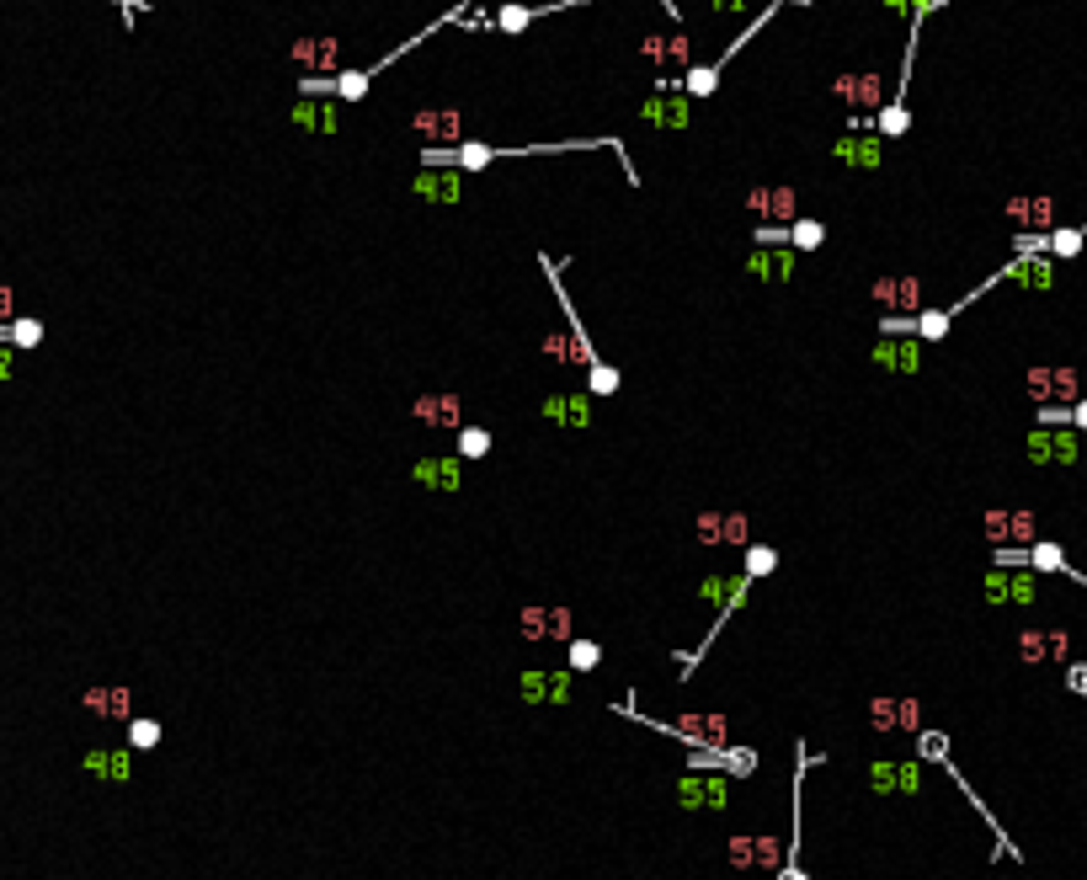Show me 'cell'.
I'll return each mask as SVG.
<instances>
[{
  "mask_svg": "<svg viewBox=\"0 0 1087 880\" xmlns=\"http://www.w3.org/2000/svg\"><path fill=\"white\" fill-rule=\"evenodd\" d=\"M783 5H789V0H768V5H762V11H757L751 22H746V32H741V38H736V43H725V54H719L715 64H687L683 75H677V86H683V91L693 96V102H698V96H715V91H719V75H725V64L736 59V54H741L746 43H757V32L768 27V22H773V16L783 11Z\"/></svg>",
  "mask_w": 1087,
  "mask_h": 880,
  "instance_id": "obj_1",
  "label": "cell"
},
{
  "mask_svg": "<svg viewBox=\"0 0 1087 880\" xmlns=\"http://www.w3.org/2000/svg\"><path fill=\"white\" fill-rule=\"evenodd\" d=\"M832 160H842V171H879L885 166V139L869 123H847V134L832 139Z\"/></svg>",
  "mask_w": 1087,
  "mask_h": 880,
  "instance_id": "obj_2",
  "label": "cell"
},
{
  "mask_svg": "<svg viewBox=\"0 0 1087 880\" xmlns=\"http://www.w3.org/2000/svg\"><path fill=\"white\" fill-rule=\"evenodd\" d=\"M640 123L651 128H687L693 123V96L677 80H655V91L640 102Z\"/></svg>",
  "mask_w": 1087,
  "mask_h": 880,
  "instance_id": "obj_3",
  "label": "cell"
},
{
  "mask_svg": "<svg viewBox=\"0 0 1087 880\" xmlns=\"http://www.w3.org/2000/svg\"><path fill=\"white\" fill-rule=\"evenodd\" d=\"M837 102L847 113H879L890 96H885V75H874V70H853V75H837Z\"/></svg>",
  "mask_w": 1087,
  "mask_h": 880,
  "instance_id": "obj_4",
  "label": "cell"
},
{
  "mask_svg": "<svg viewBox=\"0 0 1087 880\" xmlns=\"http://www.w3.org/2000/svg\"><path fill=\"white\" fill-rule=\"evenodd\" d=\"M570 5H591V0H544V5H501L496 16H491V27L501 32H528L533 22H544V16H555V11H570ZM666 11H672V22H677V0H661Z\"/></svg>",
  "mask_w": 1087,
  "mask_h": 880,
  "instance_id": "obj_5",
  "label": "cell"
},
{
  "mask_svg": "<svg viewBox=\"0 0 1087 880\" xmlns=\"http://www.w3.org/2000/svg\"><path fill=\"white\" fill-rule=\"evenodd\" d=\"M410 192H416L421 203H432V209H453L459 192H464V171H453V166H421L416 182H410Z\"/></svg>",
  "mask_w": 1087,
  "mask_h": 880,
  "instance_id": "obj_6",
  "label": "cell"
},
{
  "mask_svg": "<svg viewBox=\"0 0 1087 880\" xmlns=\"http://www.w3.org/2000/svg\"><path fill=\"white\" fill-rule=\"evenodd\" d=\"M746 209H751L757 220H768V224H794L800 220V188H789V182H778V188H751L746 192Z\"/></svg>",
  "mask_w": 1087,
  "mask_h": 880,
  "instance_id": "obj_7",
  "label": "cell"
},
{
  "mask_svg": "<svg viewBox=\"0 0 1087 880\" xmlns=\"http://www.w3.org/2000/svg\"><path fill=\"white\" fill-rule=\"evenodd\" d=\"M538 411H544L549 427H591V395L587 390H549Z\"/></svg>",
  "mask_w": 1087,
  "mask_h": 880,
  "instance_id": "obj_8",
  "label": "cell"
},
{
  "mask_svg": "<svg viewBox=\"0 0 1087 880\" xmlns=\"http://www.w3.org/2000/svg\"><path fill=\"white\" fill-rule=\"evenodd\" d=\"M288 59L299 64L304 75H336L342 43H336V38H293V43H288Z\"/></svg>",
  "mask_w": 1087,
  "mask_h": 880,
  "instance_id": "obj_9",
  "label": "cell"
},
{
  "mask_svg": "<svg viewBox=\"0 0 1087 880\" xmlns=\"http://www.w3.org/2000/svg\"><path fill=\"white\" fill-rule=\"evenodd\" d=\"M794 267H800V252H794V246H757V252L746 256V273H751L757 284H789Z\"/></svg>",
  "mask_w": 1087,
  "mask_h": 880,
  "instance_id": "obj_10",
  "label": "cell"
},
{
  "mask_svg": "<svg viewBox=\"0 0 1087 880\" xmlns=\"http://www.w3.org/2000/svg\"><path fill=\"white\" fill-rule=\"evenodd\" d=\"M410 128H416L421 145H459V139H464L459 107H421V113L410 118Z\"/></svg>",
  "mask_w": 1087,
  "mask_h": 880,
  "instance_id": "obj_11",
  "label": "cell"
},
{
  "mask_svg": "<svg viewBox=\"0 0 1087 880\" xmlns=\"http://www.w3.org/2000/svg\"><path fill=\"white\" fill-rule=\"evenodd\" d=\"M874 363L885 374H917L922 369V337H879L874 342Z\"/></svg>",
  "mask_w": 1087,
  "mask_h": 880,
  "instance_id": "obj_12",
  "label": "cell"
},
{
  "mask_svg": "<svg viewBox=\"0 0 1087 880\" xmlns=\"http://www.w3.org/2000/svg\"><path fill=\"white\" fill-rule=\"evenodd\" d=\"M288 123L304 134H336V96H299L288 107Z\"/></svg>",
  "mask_w": 1087,
  "mask_h": 880,
  "instance_id": "obj_13",
  "label": "cell"
},
{
  "mask_svg": "<svg viewBox=\"0 0 1087 880\" xmlns=\"http://www.w3.org/2000/svg\"><path fill=\"white\" fill-rule=\"evenodd\" d=\"M672 795H677V806H683V811H698V806H715V811H719L730 789H725V779H715V774H709V779H704V774H687V779L672 785Z\"/></svg>",
  "mask_w": 1087,
  "mask_h": 880,
  "instance_id": "obj_14",
  "label": "cell"
},
{
  "mask_svg": "<svg viewBox=\"0 0 1087 880\" xmlns=\"http://www.w3.org/2000/svg\"><path fill=\"white\" fill-rule=\"evenodd\" d=\"M459 470H464L459 459H416V465H410V480H416L421 491H442V497H448V491H459Z\"/></svg>",
  "mask_w": 1087,
  "mask_h": 880,
  "instance_id": "obj_15",
  "label": "cell"
},
{
  "mask_svg": "<svg viewBox=\"0 0 1087 880\" xmlns=\"http://www.w3.org/2000/svg\"><path fill=\"white\" fill-rule=\"evenodd\" d=\"M410 411H416V422H432V427H453V433H459V395H453V390H432V395H421Z\"/></svg>",
  "mask_w": 1087,
  "mask_h": 880,
  "instance_id": "obj_16",
  "label": "cell"
},
{
  "mask_svg": "<svg viewBox=\"0 0 1087 880\" xmlns=\"http://www.w3.org/2000/svg\"><path fill=\"white\" fill-rule=\"evenodd\" d=\"M86 768H91L96 779H118L123 785L128 774H133V757L118 747V753H86Z\"/></svg>",
  "mask_w": 1087,
  "mask_h": 880,
  "instance_id": "obj_17",
  "label": "cell"
},
{
  "mask_svg": "<svg viewBox=\"0 0 1087 880\" xmlns=\"http://www.w3.org/2000/svg\"><path fill=\"white\" fill-rule=\"evenodd\" d=\"M789 246H794V252H821V246H826V224L800 214V220L789 224Z\"/></svg>",
  "mask_w": 1087,
  "mask_h": 880,
  "instance_id": "obj_18",
  "label": "cell"
},
{
  "mask_svg": "<svg viewBox=\"0 0 1087 880\" xmlns=\"http://www.w3.org/2000/svg\"><path fill=\"white\" fill-rule=\"evenodd\" d=\"M869 128L879 134V139H901L906 128H911V113H906L901 102H885V107L874 113V123H869Z\"/></svg>",
  "mask_w": 1087,
  "mask_h": 880,
  "instance_id": "obj_19",
  "label": "cell"
},
{
  "mask_svg": "<svg viewBox=\"0 0 1087 880\" xmlns=\"http://www.w3.org/2000/svg\"><path fill=\"white\" fill-rule=\"evenodd\" d=\"M619 384H623V374L613 369V363H591V369H587V395H597V401H602V395H613Z\"/></svg>",
  "mask_w": 1087,
  "mask_h": 880,
  "instance_id": "obj_20",
  "label": "cell"
},
{
  "mask_svg": "<svg viewBox=\"0 0 1087 880\" xmlns=\"http://www.w3.org/2000/svg\"><path fill=\"white\" fill-rule=\"evenodd\" d=\"M922 305H928V299H922V284H917V278H896V310L890 315H917Z\"/></svg>",
  "mask_w": 1087,
  "mask_h": 880,
  "instance_id": "obj_21",
  "label": "cell"
},
{
  "mask_svg": "<svg viewBox=\"0 0 1087 880\" xmlns=\"http://www.w3.org/2000/svg\"><path fill=\"white\" fill-rule=\"evenodd\" d=\"M491 454V433L485 427H459V459H485Z\"/></svg>",
  "mask_w": 1087,
  "mask_h": 880,
  "instance_id": "obj_22",
  "label": "cell"
},
{
  "mask_svg": "<svg viewBox=\"0 0 1087 880\" xmlns=\"http://www.w3.org/2000/svg\"><path fill=\"white\" fill-rule=\"evenodd\" d=\"M778 571V550L773 544H746V576H768Z\"/></svg>",
  "mask_w": 1087,
  "mask_h": 880,
  "instance_id": "obj_23",
  "label": "cell"
},
{
  "mask_svg": "<svg viewBox=\"0 0 1087 880\" xmlns=\"http://www.w3.org/2000/svg\"><path fill=\"white\" fill-rule=\"evenodd\" d=\"M0 337H11L16 347H37V342H43V326H37V320H5V326H0Z\"/></svg>",
  "mask_w": 1087,
  "mask_h": 880,
  "instance_id": "obj_24",
  "label": "cell"
},
{
  "mask_svg": "<svg viewBox=\"0 0 1087 880\" xmlns=\"http://www.w3.org/2000/svg\"><path fill=\"white\" fill-rule=\"evenodd\" d=\"M602 661V646L597 640H570V672H591Z\"/></svg>",
  "mask_w": 1087,
  "mask_h": 880,
  "instance_id": "obj_25",
  "label": "cell"
},
{
  "mask_svg": "<svg viewBox=\"0 0 1087 880\" xmlns=\"http://www.w3.org/2000/svg\"><path fill=\"white\" fill-rule=\"evenodd\" d=\"M1028 459H1034V465H1050V459H1056V448H1050V427H1034V433H1028Z\"/></svg>",
  "mask_w": 1087,
  "mask_h": 880,
  "instance_id": "obj_26",
  "label": "cell"
},
{
  "mask_svg": "<svg viewBox=\"0 0 1087 880\" xmlns=\"http://www.w3.org/2000/svg\"><path fill=\"white\" fill-rule=\"evenodd\" d=\"M523 699L528 704H549V672H523Z\"/></svg>",
  "mask_w": 1087,
  "mask_h": 880,
  "instance_id": "obj_27",
  "label": "cell"
},
{
  "mask_svg": "<svg viewBox=\"0 0 1087 880\" xmlns=\"http://www.w3.org/2000/svg\"><path fill=\"white\" fill-rule=\"evenodd\" d=\"M917 757H932V763H949V742L938 731H922L917 736Z\"/></svg>",
  "mask_w": 1087,
  "mask_h": 880,
  "instance_id": "obj_28",
  "label": "cell"
},
{
  "mask_svg": "<svg viewBox=\"0 0 1087 880\" xmlns=\"http://www.w3.org/2000/svg\"><path fill=\"white\" fill-rule=\"evenodd\" d=\"M869 789L874 795H890L896 789V763H869Z\"/></svg>",
  "mask_w": 1087,
  "mask_h": 880,
  "instance_id": "obj_29",
  "label": "cell"
},
{
  "mask_svg": "<svg viewBox=\"0 0 1087 880\" xmlns=\"http://www.w3.org/2000/svg\"><path fill=\"white\" fill-rule=\"evenodd\" d=\"M128 742H133V747H155V742H160V725H155V721H128Z\"/></svg>",
  "mask_w": 1087,
  "mask_h": 880,
  "instance_id": "obj_30",
  "label": "cell"
},
{
  "mask_svg": "<svg viewBox=\"0 0 1087 880\" xmlns=\"http://www.w3.org/2000/svg\"><path fill=\"white\" fill-rule=\"evenodd\" d=\"M576 693V678H570V667L565 672H549V704H565Z\"/></svg>",
  "mask_w": 1087,
  "mask_h": 880,
  "instance_id": "obj_31",
  "label": "cell"
},
{
  "mask_svg": "<svg viewBox=\"0 0 1087 880\" xmlns=\"http://www.w3.org/2000/svg\"><path fill=\"white\" fill-rule=\"evenodd\" d=\"M719 534H725V518H719V512H704V518H698V539H704V544H719Z\"/></svg>",
  "mask_w": 1087,
  "mask_h": 880,
  "instance_id": "obj_32",
  "label": "cell"
},
{
  "mask_svg": "<svg viewBox=\"0 0 1087 880\" xmlns=\"http://www.w3.org/2000/svg\"><path fill=\"white\" fill-rule=\"evenodd\" d=\"M725 544H746V512H725Z\"/></svg>",
  "mask_w": 1087,
  "mask_h": 880,
  "instance_id": "obj_33",
  "label": "cell"
},
{
  "mask_svg": "<svg viewBox=\"0 0 1087 880\" xmlns=\"http://www.w3.org/2000/svg\"><path fill=\"white\" fill-rule=\"evenodd\" d=\"M874 299H879V310H885V315L896 310V278H874Z\"/></svg>",
  "mask_w": 1087,
  "mask_h": 880,
  "instance_id": "obj_34",
  "label": "cell"
},
{
  "mask_svg": "<svg viewBox=\"0 0 1087 880\" xmlns=\"http://www.w3.org/2000/svg\"><path fill=\"white\" fill-rule=\"evenodd\" d=\"M896 789H901V795L917 789V763H896Z\"/></svg>",
  "mask_w": 1087,
  "mask_h": 880,
  "instance_id": "obj_35",
  "label": "cell"
},
{
  "mask_svg": "<svg viewBox=\"0 0 1087 880\" xmlns=\"http://www.w3.org/2000/svg\"><path fill=\"white\" fill-rule=\"evenodd\" d=\"M704 5H709L715 16H741V11L751 5V0H704Z\"/></svg>",
  "mask_w": 1087,
  "mask_h": 880,
  "instance_id": "obj_36",
  "label": "cell"
},
{
  "mask_svg": "<svg viewBox=\"0 0 1087 880\" xmlns=\"http://www.w3.org/2000/svg\"><path fill=\"white\" fill-rule=\"evenodd\" d=\"M1066 683H1071V689H1077V693H1082V699H1087V661H1077V667H1071V672H1066Z\"/></svg>",
  "mask_w": 1087,
  "mask_h": 880,
  "instance_id": "obj_37",
  "label": "cell"
},
{
  "mask_svg": "<svg viewBox=\"0 0 1087 880\" xmlns=\"http://www.w3.org/2000/svg\"><path fill=\"white\" fill-rule=\"evenodd\" d=\"M730 859H736V864H751V843H746V838H736V843H730Z\"/></svg>",
  "mask_w": 1087,
  "mask_h": 880,
  "instance_id": "obj_38",
  "label": "cell"
},
{
  "mask_svg": "<svg viewBox=\"0 0 1087 880\" xmlns=\"http://www.w3.org/2000/svg\"><path fill=\"white\" fill-rule=\"evenodd\" d=\"M1018 640H1024V657H1028V661H1034V657H1039V651H1045V646H1039V640H1045V635H1018Z\"/></svg>",
  "mask_w": 1087,
  "mask_h": 880,
  "instance_id": "obj_39",
  "label": "cell"
},
{
  "mask_svg": "<svg viewBox=\"0 0 1087 880\" xmlns=\"http://www.w3.org/2000/svg\"><path fill=\"white\" fill-rule=\"evenodd\" d=\"M885 11H890V16H906V11H911V0H885Z\"/></svg>",
  "mask_w": 1087,
  "mask_h": 880,
  "instance_id": "obj_40",
  "label": "cell"
},
{
  "mask_svg": "<svg viewBox=\"0 0 1087 880\" xmlns=\"http://www.w3.org/2000/svg\"><path fill=\"white\" fill-rule=\"evenodd\" d=\"M778 880H805V870H800V864H783V870H778Z\"/></svg>",
  "mask_w": 1087,
  "mask_h": 880,
  "instance_id": "obj_41",
  "label": "cell"
},
{
  "mask_svg": "<svg viewBox=\"0 0 1087 880\" xmlns=\"http://www.w3.org/2000/svg\"><path fill=\"white\" fill-rule=\"evenodd\" d=\"M0 379H11V352L0 347Z\"/></svg>",
  "mask_w": 1087,
  "mask_h": 880,
  "instance_id": "obj_42",
  "label": "cell"
},
{
  "mask_svg": "<svg viewBox=\"0 0 1087 880\" xmlns=\"http://www.w3.org/2000/svg\"><path fill=\"white\" fill-rule=\"evenodd\" d=\"M0 315H11V299H5V294H0Z\"/></svg>",
  "mask_w": 1087,
  "mask_h": 880,
  "instance_id": "obj_43",
  "label": "cell"
}]
</instances>
